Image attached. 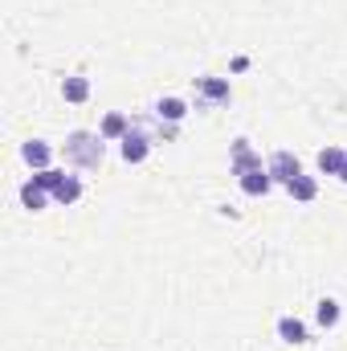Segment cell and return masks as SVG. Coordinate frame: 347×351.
Masks as SVG:
<instances>
[{
  "label": "cell",
  "instance_id": "1",
  "mask_svg": "<svg viewBox=\"0 0 347 351\" xmlns=\"http://www.w3.org/2000/svg\"><path fill=\"white\" fill-rule=\"evenodd\" d=\"M62 156H66V164L70 168H82V172H98L102 168V160H106V139L98 135V131H70L66 135V143H62Z\"/></svg>",
  "mask_w": 347,
  "mask_h": 351
},
{
  "label": "cell",
  "instance_id": "13",
  "mask_svg": "<svg viewBox=\"0 0 347 351\" xmlns=\"http://www.w3.org/2000/svg\"><path fill=\"white\" fill-rule=\"evenodd\" d=\"M21 204H25L29 213H45V208L53 204V196H49L45 188H37L33 180H25V184H21Z\"/></svg>",
  "mask_w": 347,
  "mask_h": 351
},
{
  "label": "cell",
  "instance_id": "9",
  "mask_svg": "<svg viewBox=\"0 0 347 351\" xmlns=\"http://www.w3.org/2000/svg\"><path fill=\"white\" fill-rule=\"evenodd\" d=\"M127 131H131V119H127L123 110H106V114H102V123H98V135H102L106 143H119Z\"/></svg>",
  "mask_w": 347,
  "mask_h": 351
},
{
  "label": "cell",
  "instance_id": "3",
  "mask_svg": "<svg viewBox=\"0 0 347 351\" xmlns=\"http://www.w3.org/2000/svg\"><path fill=\"white\" fill-rule=\"evenodd\" d=\"M265 168V160H261V152L241 135V139H233V156H229V176H246V172H258Z\"/></svg>",
  "mask_w": 347,
  "mask_h": 351
},
{
  "label": "cell",
  "instance_id": "11",
  "mask_svg": "<svg viewBox=\"0 0 347 351\" xmlns=\"http://www.w3.org/2000/svg\"><path fill=\"white\" fill-rule=\"evenodd\" d=\"M315 164H319V172H323V176H339V172H344V164H347V147H335V143L319 147Z\"/></svg>",
  "mask_w": 347,
  "mask_h": 351
},
{
  "label": "cell",
  "instance_id": "10",
  "mask_svg": "<svg viewBox=\"0 0 347 351\" xmlns=\"http://www.w3.org/2000/svg\"><path fill=\"white\" fill-rule=\"evenodd\" d=\"M339 319H344L339 298H331V294H327V298H319V302H315V323H319L323 331H335V327H339Z\"/></svg>",
  "mask_w": 347,
  "mask_h": 351
},
{
  "label": "cell",
  "instance_id": "7",
  "mask_svg": "<svg viewBox=\"0 0 347 351\" xmlns=\"http://www.w3.org/2000/svg\"><path fill=\"white\" fill-rule=\"evenodd\" d=\"M21 160H25L33 172L53 168V143H45V139H25V143H21Z\"/></svg>",
  "mask_w": 347,
  "mask_h": 351
},
{
  "label": "cell",
  "instance_id": "17",
  "mask_svg": "<svg viewBox=\"0 0 347 351\" xmlns=\"http://www.w3.org/2000/svg\"><path fill=\"white\" fill-rule=\"evenodd\" d=\"M66 176H70V172H62V168H41V172H33V184H37V188H45V192L53 196V192H58V184H62Z\"/></svg>",
  "mask_w": 347,
  "mask_h": 351
},
{
  "label": "cell",
  "instance_id": "18",
  "mask_svg": "<svg viewBox=\"0 0 347 351\" xmlns=\"http://www.w3.org/2000/svg\"><path fill=\"white\" fill-rule=\"evenodd\" d=\"M339 180H344V184H347V164H344V172H339Z\"/></svg>",
  "mask_w": 347,
  "mask_h": 351
},
{
  "label": "cell",
  "instance_id": "2",
  "mask_svg": "<svg viewBox=\"0 0 347 351\" xmlns=\"http://www.w3.org/2000/svg\"><path fill=\"white\" fill-rule=\"evenodd\" d=\"M152 114H156V123L164 127V135L172 139L176 131H180V123L188 119V102H184L180 94H164V98L152 102Z\"/></svg>",
  "mask_w": 347,
  "mask_h": 351
},
{
  "label": "cell",
  "instance_id": "12",
  "mask_svg": "<svg viewBox=\"0 0 347 351\" xmlns=\"http://www.w3.org/2000/svg\"><path fill=\"white\" fill-rule=\"evenodd\" d=\"M62 98L70 102V106H82L90 98V78L86 74H70V78H62Z\"/></svg>",
  "mask_w": 347,
  "mask_h": 351
},
{
  "label": "cell",
  "instance_id": "4",
  "mask_svg": "<svg viewBox=\"0 0 347 351\" xmlns=\"http://www.w3.org/2000/svg\"><path fill=\"white\" fill-rule=\"evenodd\" d=\"M265 172L274 176V184H290L294 176H302V160L294 156V152H286V147H278V152H270V160H265Z\"/></svg>",
  "mask_w": 347,
  "mask_h": 351
},
{
  "label": "cell",
  "instance_id": "6",
  "mask_svg": "<svg viewBox=\"0 0 347 351\" xmlns=\"http://www.w3.org/2000/svg\"><path fill=\"white\" fill-rule=\"evenodd\" d=\"M119 156H123V164H131V168H135V164H143V160L152 156V139H147L143 131H135V127H131V131L119 139Z\"/></svg>",
  "mask_w": 347,
  "mask_h": 351
},
{
  "label": "cell",
  "instance_id": "5",
  "mask_svg": "<svg viewBox=\"0 0 347 351\" xmlns=\"http://www.w3.org/2000/svg\"><path fill=\"white\" fill-rule=\"evenodd\" d=\"M192 86H196V94H200L208 106H225V102L233 98L229 78H217V74H200V78H192Z\"/></svg>",
  "mask_w": 347,
  "mask_h": 351
},
{
  "label": "cell",
  "instance_id": "8",
  "mask_svg": "<svg viewBox=\"0 0 347 351\" xmlns=\"http://www.w3.org/2000/svg\"><path fill=\"white\" fill-rule=\"evenodd\" d=\"M278 339L290 343V348H307L311 343V331H307V323L298 315H282L278 319Z\"/></svg>",
  "mask_w": 347,
  "mask_h": 351
},
{
  "label": "cell",
  "instance_id": "15",
  "mask_svg": "<svg viewBox=\"0 0 347 351\" xmlns=\"http://www.w3.org/2000/svg\"><path fill=\"white\" fill-rule=\"evenodd\" d=\"M286 192H290V200H298V204H311L315 196H319V180L315 176H294L290 184H286Z\"/></svg>",
  "mask_w": 347,
  "mask_h": 351
},
{
  "label": "cell",
  "instance_id": "16",
  "mask_svg": "<svg viewBox=\"0 0 347 351\" xmlns=\"http://www.w3.org/2000/svg\"><path fill=\"white\" fill-rule=\"evenodd\" d=\"M78 200H82V180H78V176H66V180L58 184V192H53V204L70 208V204H78Z\"/></svg>",
  "mask_w": 347,
  "mask_h": 351
},
{
  "label": "cell",
  "instance_id": "14",
  "mask_svg": "<svg viewBox=\"0 0 347 351\" xmlns=\"http://www.w3.org/2000/svg\"><path fill=\"white\" fill-rule=\"evenodd\" d=\"M237 188H241L246 196H265V192L274 188V176L265 172V168H258V172H246V176H237Z\"/></svg>",
  "mask_w": 347,
  "mask_h": 351
}]
</instances>
